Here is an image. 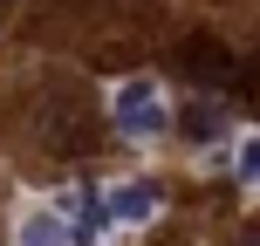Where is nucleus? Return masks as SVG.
I'll list each match as a JSON object with an SVG mask.
<instances>
[{
	"mask_svg": "<svg viewBox=\"0 0 260 246\" xmlns=\"http://www.w3.org/2000/svg\"><path fill=\"white\" fill-rule=\"evenodd\" d=\"M110 123L123 130V137H157V130L171 123V110H165V89L157 82H123L117 89V103H110Z\"/></svg>",
	"mask_w": 260,
	"mask_h": 246,
	"instance_id": "obj_1",
	"label": "nucleus"
},
{
	"mask_svg": "<svg viewBox=\"0 0 260 246\" xmlns=\"http://www.w3.org/2000/svg\"><path fill=\"white\" fill-rule=\"evenodd\" d=\"M55 212L69 219V239H76V246H96V239L110 233V205H103L96 192H82V185H69V192H62V205H55Z\"/></svg>",
	"mask_w": 260,
	"mask_h": 246,
	"instance_id": "obj_2",
	"label": "nucleus"
},
{
	"mask_svg": "<svg viewBox=\"0 0 260 246\" xmlns=\"http://www.w3.org/2000/svg\"><path fill=\"white\" fill-rule=\"evenodd\" d=\"M103 205H110V226H144L157 212V185H117Z\"/></svg>",
	"mask_w": 260,
	"mask_h": 246,
	"instance_id": "obj_3",
	"label": "nucleus"
},
{
	"mask_svg": "<svg viewBox=\"0 0 260 246\" xmlns=\"http://www.w3.org/2000/svg\"><path fill=\"white\" fill-rule=\"evenodd\" d=\"M185 68H192L199 82H226V76H233V55H226L219 41H206V34H192V41H185Z\"/></svg>",
	"mask_w": 260,
	"mask_h": 246,
	"instance_id": "obj_4",
	"label": "nucleus"
},
{
	"mask_svg": "<svg viewBox=\"0 0 260 246\" xmlns=\"http://www.w3.org/2000/svg\"><path fill=\"white\" fill-rule=\"evenodd\" d=\"M14 246H69L62 212H27V219H21V233H14Z\"/></svg>",
	"mask_w": 260,
	"mask_h": 246,
	"instance_id": "obj_5",
	"label": "nucleus"
},
{
	"mask_svg": "<svg viewBox=\"0 0 260 246\" xmlns=\"http://www.w3.org/2000/svg\"><path fill=\"white\" fill-rule=\"evenodd\" d=\"M185 130H192V137H219V110H212V103H192V110H185Z\"/></svg>",
	"mask_w": 260,
	"mask_h": 246,
	"instance_id": "obj_6",
	"label": "nucleus"
},
{
	"mask_svg": "<svg viewBox=\"0 0 260 246\" xmlns=\"http://www.w3.org/2000/svg\"><path fill=\"white\" fill-rule=\"evenodd\" d=\"M240 178H247V185H260V137H247V144H240Z\"/></svg>",
	"mask_w": 260,
	"mask_h": 246,
	"instance_id": "obj_7",
	"label": "nucleus"
},
{
	"mask_svg": "<svg viewBox=\"0 0 260 246\" xmlns=\"http://www.w3.org/2000/svg\"><path fill=\"white\" fill-rule=\"evenodd\" d=\"M240 246H260V226H253V233H247V239H240Z\"/></svg>",
	"mask_w": 260,
	"mask_h": 246,
	"instance_id": "obj_8",
	"label": "nucleus"
}]
</instances>
